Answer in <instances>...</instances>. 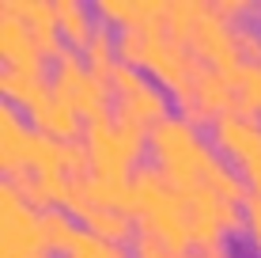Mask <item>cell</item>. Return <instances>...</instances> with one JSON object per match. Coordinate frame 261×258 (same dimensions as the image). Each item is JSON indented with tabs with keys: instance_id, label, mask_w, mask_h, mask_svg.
Segmentation results:
<instances>
[{
	"instance_id": "28",
	"label": "cell",
	"mask_w": 261,
	"mask_h": 258,
	"mask_svg": "<svg viewBox=\"0 0 261 258\" xmlns=\"http://www.w3.org/2000/svg\"><path fill=\"white\" fill-rule=\"evenodd\" d=\"M254 194H261V175H257V179H254Z\"/></svg>"
},
{
	"instance_id": "11",
	"label": "cell",
	"mask_w": 261,
	"mask_h": 258,
	"mask_svg": "<svg viewBox=\"0 0 261 258\" xmlns=\"http://www.w3.org/2000/svg\"><path fill=\"white\" fill-rule=\"evenodd\" d=\"M31 137H34V129H27L19 106H12V103L0 106V167H4V179L27 171Z\"/></svg>"
},
{
	"instance_id": "17",
	"label": "cell",
	"mask_w": 261,
	"mask_h": 258,
	"mask_svg": "<svg viewBox=\"0 0 261 258\" xmlns=\"http://www.w3.org/2000/svg\"><path fill=\"white\" fill-rule=\"evenodd\" d=\"M80 53H84L91 76H98L102 84H110L114 73H118V65H121V61H118V34H114L106 23H98V31L91 34V42H87Z\"/></svg>"
},
{
	"instance_id": "20",
	"label": "cell",
	"mask_w": 261,
	"mask_h": 258,
	"mask_svg": "<svg viewBox=\"0 0 261 258\" xmlns=\"http://www.w3.org/2000/svg\"><path fill=\"white\" fill-rule=\"evenodd\" d=\"M231 84H235V95H239V114H246V118H254L261 110V65L254 61H242V68L235 76H231Z\"/></svg>"
},
{
	"instance_id": "1",
	"label": "cell",
	"mask_w": 261,
	"mask_h": 258,
	"mask_svg": "<svg viewBox=\"0 0 261 258\" xmlns=\"http://www.w3.org/2000/svg\"><path fill=\"white\" fill-rule=\"evenodd\" d=\"M129 190H133L129 217L137 220V232L155 236L174 258L190 254V201H186V194L155 163L133 167Z\"/></svg>"
},
{
	"instance_id": "26",
	"label": "cell",
	"mask_w": 261,
	"mask_h": 258,
	"mask_svg": "<svg viewBox=\"0 0 261 258\" xmlns=\"http://www.w3.org/2000/svg\"><path fill=\"white\" fill-rule=\"evenodd\" d=\"M212 8H216V12H220L227 23H239L242 15H250V12H254V4H250V0H216Z\"/></svg>"
},
{
	"instance_id": "5",
	"label": "cell",
	"mask_w": 261,
	"mask_h": 258,
	"mask_svg": "<svg viewBox=\"0 0 261 258\" xmlns=\"http://www.w3.org/2000/svg\"><path fill=\"white\" fill-rule=\"evenodd\" d=\"M174 103H178L182 118L190 122L193 129L197 126H208L212 129L220 114H231L239 106V95H235V84H231L227 73H216V68L201 65L190 84L174 91Z\"/></svg>"
},
{
	"instance_id": "3",
	"label": "cell",
	"mask_w": 261,
	"mask_h": 258,
	"mask_svg": "<svg viewBox=\"0 0 261 258\" xmlns=\"http://www.w3.org/2000/svg\"><path fill=\"white\" fill-rule=\"evenodd\" d=\"M53 95H61L80 118L91 126V122H114V91L110 84H102L98 76H91L84 53L65 46L61 57L53 61Z\"/></svg>"
},
{
	"instance_id": "10",
	"label": "cell",
	"mask_w": 261,
	"mask_h": 258,
	"mask_svg": "<svg viewBox=\"0 0 261 258\" xmlns=\"http://www.w3.org/2000/svg\"><path fill=\"white\" fill-rule=\"evenodd\" d=\"M163 0H98V19L118 31H148V27L167 23Z\"/></svg>"
},
{
	"instance_id": "22",
	"label": "cell",
	"mask_w": 261,
	"mask_h": 258,
	"mask_svg": "<svg viewBox=\"0 0 261 258\" xmlns=\"http://www.w3.org/2000/svg\"><path fill=\"white\" fill-rule=\"evenodd\" d=\"M4 182H12L15 190L23 194V201H27L31 209H38V213H49V209H53L46 186H42V179H38L34 171H19V175H12V179H4Z\"/></svg>"
},
{
	"instance_id": "13",
	"label": "cell",
	"mask_w": 261,
	"mask_h": 258,
	"mask_svg": "<svg viewBox=\"0 0 261 258\" xmlns=\"http://www.w3.org/2000/svg\"><path fill=\"white\" fill-rule=\"evenodd\" d=\"M0 57H4V68H15V73H46L31 31L12 15H0Z\"/></svg>"
},
{
	"instance_id": "14",
	"label": "cell",
	"mask_w": 261,
	"mask_h": 258,
	"mask_svg": "<svg viewBox=\"0 0 261 258\" xmlns=\"http://www.w3.org/2000/svg\"><path fill=\"white\" fill-rule=\"evenodd\" d=\"M0 91H4V103L23 106L27 114H34L53 95V84L46 80V73H15V68H4L0 73Z\"/></svg>"
},
{
	"instance_id": "4",
	"label": "cell",
	"mask_w": 261,
	"mask_h": 258,
	"mask_svg": "<svg viewBox=\"0 0 261 258\" xmlns=\"http://www.w3.org/2000/svg\"><path fill=\"white\" fill-rule=\"evenodd\" d=\"M46 251L42 213L27 205L12 182H0V258H42Z\"/></svg>"
},
{
	"instance_id": "24",
	"label": "cell",
	"mask_w": 261,
	"mask_h": 258,
	"mask_svg": "<svg viewBox=\"0 0 261 258\" xmlns=\"http://www.w3.org/2000/svg\"><path fill=\"white\" fill-rule=\"evenodd\" d=\"M235 38H239L242 61H254V65H261V31H254V27H246V23H235Z\"/></svg>"
},
{
	"instance_id": "19",
	"label": "cell",
	"mask_w": 261,
	"mask_h": 258,
	"mask_svg": "<svg viewBox=\"0 0 261 258\" xmlns=\"http://www.w3.org/2000/svg\"><path fill=\"white\" fill-rule=\"evenodd\" d=\"M84 228L87 232H95V236H102V239H110V243H133V239H137V220L129 217V213H118V209H98V205H91L84 213Z\"/></svg>"
},
{
	"instance_id": "8",
	"label": "cell",
	"mask_w": 261,
	"mask_h": 258,
	"mask_svg": "<svg viewBox=\"0 0 261 258\" xmlns=\"http://www.w3.org/2000/svg\"><path fill=\"white\" fill-rule=\"evenodd\" d=\"M84 145L91 156V179H110V182H129L133 179V156L125 148L121 133L114 122H91L84 129Z\"/></svg>"
},
{
	"instance_id": "18",
	"label": "cell",
	"mask_w": 261,
	"mask_h": 258,
	"mask_svg": "<svg viewBox=\"0 0 261 258\" xmlns=\"http://www.w3.org/2000/svg\"><path fill=\"white\" fill-rule=\"evenodd\" d=\"M57 23H61V34H65V42L72 50H84L87 42H91V34L98 31L91 8H84L80 0H57Z\"/></svg>"
},
{
	"instance_id": "27",
	"label": "cell",
	"mask_w": 261,
	"mask_h": 258,
	"mask_svg": "<svg viewBox=\"0 0 261 258\" xmlns=\"http://www.w3.org/2000/svg\"><path fill=\"white\" fill-rule=\"evenodd\" d=\"M186 258H227V254H223V251H190Z\"/></svg>"
},
{
	"instance_id": "15",
	"label": "cell",
	"mask_w": 261,
	"mask_h": 258,
	"mask_svg": "<svg viewBox=\"0 0 261 258\" xmlns=\"http://www.w3.org/2000/svg\"><path fill=\"white\" fill-rule=\"evenodd\" d=\"M31 122H34L38 133H46V137H53V140H80V133L87 129V122L80 118L61 95H49V99L31 114Z\"/></svg>"
},
{
	"instance_id": "6",
	"label": "cell",
	"mask_w": 261,
	"mask_h": 258,
	"mask_svg": "<svg viewBox=\"0 0 261 258\" xmlns=\"http://www.w3.org/2000/svg\"><path fill=\"white\" fill-rule=\"evenodd\" d=\"M190 50L201 65L216 68V73L235 76L242 68V53H239V38H235V23H227L220 12L208 4L204 15L197 19L193 34H190Z\"/></svg>"
},
{
	"instance_id": "9",
	"label": "cell",
	"mask_w": 261,
	"mask_h": 258,
	"mask_svg": "<svg viewBox=\"0 0 261 258\" xmlns=\"http://www.w3.org/2000/svg\"><path fill=\"white\" fill-rule=\"evenodd\" d=\"M0 15H12L19 19L27 31H31L34 46H38L42 57H61L65 50V34H61V23H57V8L46 4V0H0Z\"/></svg>"
},
{
	"instance_id": "2",
	"label": "cell",
	"mask_w": 261,
	"mask_h": 258,
	"mask_svg": "<svg viewBox=\"0 0 261 258\" xmlns=\"http://www.w3.org/2000/svg\"><path fill=\"white\" fill-rule=\"evenodd\" d=\"M148 148H151V156H155V167L182 194L204 190L212 167L220 163V156L212 152V145L201 140V133H197L182 114H170V118H163L159 126H151Z\"/></svg>"
},
{
	"instance_id": "7",
	"label": "cell",
	"mask_w": 261,
	"mask_h": 258,
	"mask_svg": "<svg viewBox=\"0 0 261 258\" xmlns=\"http://www.w3.org/2000/svg\"><path fill=\"white\" fill-rule=\"evenodd\" d=\"M212 140L220 152L231 156V163L246 175L250 182L261 175V126L246 114L231 110V114H220L212 126Z\"/></svg>"
},
{
	"instance_id": "16",
	"label": "cell",
	"mask_w": 261,
	"mask_h": 258,
	"mask_svg": "<svg viewBox=\"0 0 261 258\" xmlns=\"http://www.w3.org/2000/svg\"><path fill=\"white\" fill-rule=\"evenodd\" d=\"M167 95L159 91V84H144L140 91H133V95H125V99H114V110H121V114H129V118H137L140 126H159L163 118H170L167 114Z\"/></svg>"
},
{
	"instance_id": "12",
	"label": "cell",
	"mask_w": 261,
	"mask_h": 258,
	"mask_svg": "<svg viewBox=\"0 0 261 258\" xmlns=\"http://www.w3.org/2000/svg\"><path fill=\"white\" fill-rule=\"evenodd\" d=\"M190 201V247L193 251H220V239H223V228H220V198L212 190H193L186 194Z\"/></svg>"
},
{
	"instance_id": "25",
	"label": "cell",
	"mask_w": 261,
	"mask_h": 258,
	"mask_svg": "<svg viewBox=\"0 0 261 258\" xmlns=\"http://www.w3.org/2000/svg\"><path fill=\"white\" fill-rule=\"evenodd\" d=\"M242 209H246V236H250V243L261 251V194L250 190L246 201H242Z\"/></svg>"
},
{
	"instance_id": "23",
	"label": "cell",
	"mask_w": 261,
	"mask_h": 258,
	"mask_svg": "<svg viewBox=\"0 0 261 258\" xmlns=\"http://www.w3.org/2000/svg\"><path fill=\"white\" fill-rule=\"evenodd\" d=\"M114 126H118L121 133V140H125V148H129V156H133V163L140 159V152L148 148V126H140L137 118H129V114H121V110H114Z\"/></svg>"
},
{
	"instance_id": "21",
	"label": "cell",
	"mask_w": 261,
	"mask_h": 258,
	"mask_svg": "<svg viewBox=\"0 0 261 258\" xmlns=\"http://www.w3.org/2000/svg\"><path fill=\"white\" fill-rule=\"evenodd\" d=\"M80 228L72 224V217L65 209H49V213H42V236H46V247L49 251H61L65 254L68 247H72V239H76Z\"/></svg>"
}]
</instances>
